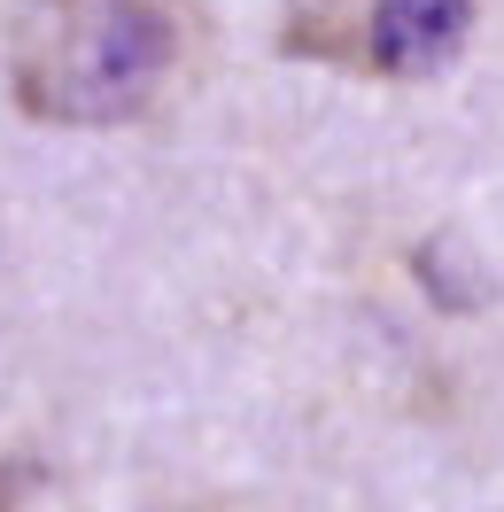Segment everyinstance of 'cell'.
Listing matches in <instances>:
<instances>
[{
    "mask_svg": "<svg viewBox=\"0 0 504 512\" xmlns=\"http://www.w3.org/2000/svg\"><path fill=\"white\" fill-rule=\"evenodd\" d=\"M39 466H24V458H0V512H16L24 497H32Z\"/></svg>",
    "mask_w": 504,
    "mask_h": 512,
    "instance_id": "cell-3",
    "label": "cell"
},
{
    "mask_svg": "<svg viewBox=\"0 0 504 512\" xmlns=\"http://www.w3.org/2000/svg\"><path fill=\"white\" fill-rule=\"evenodd\" d=\"M194 55V0H32L8 47V86L39 125H132L187 86Z\"/></svg>",
    "mask_w": 504,
    "mask_h": 512,
    "instance_id": "cell-1",
    "label": "cell"
},
{
    "mask_svg": "<svg viewBox=\"0 0 504 512\" xmlns=\"http://www.w3.org/2000/svg\"><path fill=\"white\" fill-rule=\"evenodd\" d=\"M171 512H202V505H171Z\"/></svg>",
    "mask_w": 504,
    "mask_h": 512,
    "instance_id": "cell-4",
    "label": "cell"
},
{
    "mask_svg": "<svg viewBox=\"0 0 504 512\" xmlns=\"http://www.w3.org/2000/svg\"><path fill=\"white\" fill-rule=\"evenodd\" d=\"M466 32L473 0H373L357 32V63L380 78H427L466 47Z\"/></svg>",
    "mask_w": 504,
    "mask_h": 512,
    "instance_id": "cell-2",
    "label": "cell"
}]
</instances>
